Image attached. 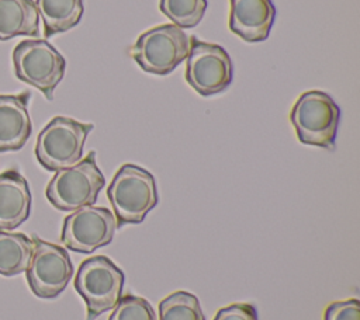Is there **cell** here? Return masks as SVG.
<instances>
[{
    "mask_svg": "<svg viewBox=\"0 0 360 320\" xmlns=\"http://www.w3.org/2000/svg\"><path fill=\"white\" fill-rule=\"evenodd\" d=\"M117 229L128 223H141L158 205L159 195L153 175L136 166L122 164L107 188Z\"/></svg>",
    "mask_w": 360,
    "mask_h": 320,
    "instance_id": "6da1fadb",
    "label": "cell"
},
{
    "mask_svg": "<svg viewBox=\"0 0 360 320\" xmlns=\"http://www.w3.org/2000/svg\"><path fill=\"white\" fill-rule=\"evenodd\" d=\"M297 138L304 145L333 150L340 122V108L319 90L302 93L290 112Z\"/></svg>",
    "mask_w": 360,
    "mask_h": 320,
    "instance_id": "7a4b0ae2",
    "label": "cell"
},
{
    "mask_svg": "<svg viewBox=\"0 0 360 320\" xmlns=\"http://www.w3.org/2000/svg\"><path fill=\"white\" fill-rule=\"evenodd\" d=\"M105 185V178L96 163V152L91 150L76 164L56 171L48 182L45 195L59 211H76L93 205L98 192Z\"/></svg>",
    "mask_w": 360,
    "mask_h": 320,
    "instance_id": "3957f363",
    "label": "cell"
},
{
    "mask_svg": "<svg viewBox=\"0 0 360 320\" xmlns=\"http://www.w3.org/2000/svg\"><path fill=\"white\" fill-rule=\"evenodd\" d=\"M124 282L125 274L108 257L84 260L75 276V289L86 303V320H96L101 313L112 310L122 296Z\"/></svg>",
    "mask_w": 360,
    "mask_h": 320,
    "instance_id": "277c9868",
    "label": "cell"
},
{
    "mask_svg": "<svg viewBox=\"0 0 360 320\" xmlns=\"http://www.w3.org/2000/svg\"><path fill=\"white\" fill-rule=\"evenodd\" d=\"M93 128V124L68 116L52 118L37 138V160L49 171H59L76 164L82 160L86 138Z\"/></svg>",
    "mask_w": 360,
    "mask_h": 320,
    "instance_id": "5b68a950",
    "label": "cell"
},
{
    "mask_svg": "<svg viewBox=\"0 0 360 320\" xmlns=\"http://www.w3.org/2000/svg\"><path fill=\"white\" fill-rule=\"evenodd\" d=\"M188 49L187 34L174 24H163L141 34L129 55L142 70L166 76L187 58Z\"/></svg>",
    "mask_w": 360,
    "mask_h": 320,
    "instance_id": "8992f818",
    "label": "cell"
},
{
    "mask_svg": "<svg viewBox=\"0 0 360 320\" xmlns=\"http://www.w3.org/2000/svg\"><path fill=\"white\" fill-rule=\"evenodd\" d=\"M15 76L38 88L49 101L53 90L65 76L66 60L48 41H21L13 51Z\"/></svg>",
    "mask_w": 360,
    "mask_h": 320,
    "instance_id": "52a82bcc",
    "label": "cell"
},
{
    "mask_svg": "<svg viewBox=\"0 0 360 320\" xmlns=\"http://www.w3.org/2000/svg\"><path fill=\"white\" fill-rule=\"evenodd\" d=\"M186 80L204 97L224 91L232 81V60L228 52L217 44L191 36Z\"/></svg>",
    "mask_w": 360,
    "mask_h": 320,
    "instance_id": "ba28073f",
    "label": "cell"
},
{
    "mask_svg": "<svg viewBox=\"0 0 360 320\" xmlns=\"http://www.w3.org/2000/svg\"><path fill=\"white\" fill-rule=\"evenodd\" d=\"M34 253L27 268L30 289L42 299H53L68 286L73 275L69 253L53 243L34 237Z\"/></svg>",
    "mask_w": 360,
    "mask_h": 320,
    "instance_id": "9c48e42d",
    "label": "cell"
},
{
    "mask_svg": "<svg viewBox=\"0 0 360 320\" xmlns=\"http://www.w3.org/2000/svg\"><path fill=\"white\" fill-rule=\"evenodd\" d=\"M117 230L114 213L104 206H82L68 215L62 226V243L66 248L90 254L112 241Z\"/></svg>",
    "mask_w": 360,
    "mask_h": 320,
    "instance_id": "30bf717a",
    "label": "cell"
},
{
    "mask_svg": "<svg viewBox=\"0 0 360 320\" xmlns=\"http://www.w3.org/2000/svg\"><path fill=\"white\" fill-rule=\"evenodd\" d=\"M229 29L246 42L267 39L276 17L271 0H229Z\"/></svg>",
    "mask_w": 360,
    "mask_h": 320,
    "instance_id": "8fae6325",
    "label": "cell"
},
{
    "mask_svg": "<svg viewBox=\"0 0 360 320\" xmlns=\"http://www.w3.org/2000/svg\"><path fill=\"white\" fill-rule=\"evenodd\" d=\"M30 93L0 95V152L21 149L32 131L28 112Z\"/></svg>",
    "mask_w": 360,
    "mask_h": 320,
    "instance_id": "7c38bea8",
    "label": "cell"
},
{
    "mask_svg": "<svg viewBox=\"0 0 360 320\" xmlns=\"http://www.w3.org/2000/svg\"><path fill=\"white\" fill-rule=\"evenodd\" d=\"M31 212V191L17 170L0 173V230L8 232L24 223Z\"/></svg>",
    "mask_w": 360,
    "mask_h": 320,
    "instance_id": "4fadbf2b",
    "label": "cell"
},
{
    "mask_svg": "<svg viewBox=\"0 0 360 320\" xmlns=\"http://www.w3.org/2000/svg\"><path fill=\"white\" fill-rule=\"evenodd\" d=\"M38 34L39 14L34 0H0V41Z\"/></svg>",
    "mask_w": 360,
    "mask_h": 320,
    "instance_id": "5bb4252c",
    "label": "cell"
},
{
    "mask_svg": "<svg viewBox=\"0 0 360 320\" xmlns=\"http://www.w3.org/2000/svg\"><path fill=\"white\" fill-rule=\"evenodd\" d=\"M44 22L45 36L66 32L79 24L83 15V0H35Z\"/></svg>",
    "mask_w": 360,
    "mask_h": 320,
    "instance_id": "9a60e30c",
    "label": "cell"
},
{
    "mask_svg": "<svg viewBox=\"0 0 360 320\" xmlns=\"http://www.w3.org/2000/svg\"><path fill=\"white\" fill-rule=\"evenodd\" d=\"M34 241L24 233L0 230V275L13 276L27 271Z\"/></svg>",
    "mask_w": 360,
    "mask_h": 320,
    "instance_id": "2e32d148",
    "label": "cell"
},
{
    "mask_svg": "<svg viewBox=\"0 0 360 320\" xmlns=\"http://www.w3.org/2000/svg\"><path fill=\"white\" fill-rule=\"evenodd\" d=\"M159 320H205V317L194 293L176 291L159 303Z\"/></svg>",
    "mask_w": 360,
    "mask_h": 320,
    "instance_id": "e0dca14e",
    "label": "cell"
},
{
    "mask_svg": "<svg viewBox=\"0 0 360 320\" xmlns=\"http://www.w3.org/2000/svg\"><path fill=\"white\" fill-rule=\"evenodd\" d=\"M159 8L176 27L191 28L202 20L207 0H160Z\"/></svg>",
    "mask_w": 360,
    "mask_h": 320,
    "instance_id": "ac0fdd59",
    "label": "cell"
},
{
    "mask_svg": "<svg viewBox=\"0 0 360 320\" xmlns=\"http://www.w3.org/2000/svg\"><path fill=\"white\" fill-rule=\"evenodd\" d=\"M108 320H156V313L146 299L125 295L112 307Z\"/></svg>",
    "mask_w": 360,
    "mask_h": 320,
    "instance_id": "d6986e66",
    "label": "cell"
},
{
    "mask_svg": "<svg viewBox=\"0 0 360 320\" xmlns=\"http://www.w3.org/2000/svg\"><path fill=\"white\" fill-rule=\"evenodd\" d=\"M323 320H360V302L353 298L349 300L330 303L323 313Z\"/></svg>",
    "mask_w": 360,
    "mask_h": 320,
    "instance_id": "ffe728a7",
    "label": "cell"
},
{
    "mask_svg": "<svg viewBox=\"0 0 360 320\" xmlns=\"http://www.w3.org/2000/svg\"><path fill=\"white\" fill-rule=\"evenodd\" d=\"M214 320H259L257 310L250 303H232L221 307Z\"/></svg>",
    "mask_w": 360,
    "mask_h": 320,
    "instance_id": "44dd1931",
    "label": "cell"
}]
</instances>
